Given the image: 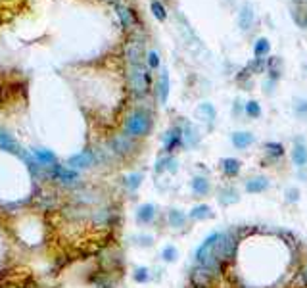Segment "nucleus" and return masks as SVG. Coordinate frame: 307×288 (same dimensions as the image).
I'll list each match as a JSON object with an SVG mask.
<instances>
[{"instance_id":"nucleus-11","label":"nucleus","mask_w":307,"mask_h":288,"mask_svg":"<svg viewBox=\"0 0 307 288\" xmlns=\"http://www.w3.org/2000/svg\"><path fill=\"white\" fill-rule=\"evenodd\" d=\"M217 200H219L221 206H234V204H238L240 202V192L234 188V186H223L219 190V194H217Z\"/></svg>"},{"instance_id":"nucleus-2","label":"nucleus","mask_w":307,"mask_h":288,"mask_svg":"<svg viewBox=\"0 0 307 288\" xmlns=\"http://www.w3.org/2000/svg\"><path fill=\"white\" fill-rule=\"evenodd\" d=\"M236 248H238V238L234 236V233H219L217 235V240H215V246H213V253L219 258L221 262H230L234 255H236Z\"/></svg>"},{"instance_id":"nucleus-30","label":"nucleus","mask_w":307,"mask_h":288,"mask_svg":"<svg viewBox=\"0 0 307 288\" xmlns=\"http://www.w3.org/2000/svg\"><path fill=\"white\" fill-rule=\"evenodd\" d=\"M265 152L271 157H282L284 156V146L281 142H267L265 144Z\"/></svg>"},{"instance_id":"nucleus-18","label":"nucleus","mask_w":307,"mask_h":288,"mask_svg":"<svg viewBox=\"0 0 307 288\" xmlns=\"http://www.w3.org/2000/svg\"><path fill=\"white\" fill-rule=\"evenodd\" d=\"M0 148L10 152V154H16V156H23V154H25L18 142L12 139L10 135H6L4 131H0Z\"/></svg>"},{"instance_id":"nucleus-31","label":"nucleus","mask_w":307,"mask_h":288,"mask_svg":"<svg viewBox=\"0 0 307 288\" xmlns=\"http://www.w3.org/2000/svg\"><path fill=\"white\" fill-rule=\"evenodd\" d=\"M132 279H134V282H139V284L148 282L150 280V269L148 267H137V269L132 271Z\"/></svg>"},{"instance_id":"nucleus-5","label":"nucleus","mask_w":307,"mask_h":288,"mask_svg":"<svg viewBox=\"0 0 307 288\" xmlns=\"http://www.w3.org/2000/svg\"><path fill=\"white\" fill-rule=\"evenodd\" d=\"M110 148L114 152L115 156H127V154H132L137 144H134V139L129 137V135H115L114 139L110 140Z\"/></svg>"},{"instance_id":"nucleus-15","label":"nucleus","mask_w":307,"mask_h":288,"mask_svg":"<svg viewBox=\"0 0 307 288\" xmlns=\"http://www.w3.org/2000/svg\"><path fill=\"white\" fill-rule=\"evenodd\" d=\"M292 162L296 167H305L307 166V146L303 140H296L294 148H292Z\"/></svg>"},{"instance_id":"nucleus-36","label":"nucleus","mask_w":307,"mask_h":288,"mask_svg":"<svg viewBox=\"0 0 307 288\" xmlns=\"http://www.w3.org/2000/svg\"><path fill=\"white\" fill-rule=\"evenodd\" d=\"M117 14H119V16H121V21H123V25L127 27V25H131V16H129V10H125V8H121V6H119V8H117Z\"/></svg>"},{"instance_id":"nucleus-29","label":"nucleus","mask_w":307,"mask_h":288,"mask_svg":"<svg viewBox=\"0 0 307 288\" xmlns=\"http://www.w3.org/2000/svg\"><path fill=\"white\" fill-rule=\"evenodd\" d=\"M307 286V263L296 273V277L292 280V288H305Z\"/></svg>"},{"instance_id":"nucleus-13","label":"nucleus","mask_w":307,"mask_h":288,"mask_svg":"<svg viewBox=\"0 0 307 288\" xmlns=\"http://www.w3.org/2000/svg\"><path fill=\"white\" fill-rule=\"evenodd\" d=\"M230 140H232L234 148L246 150V148H250V146L255 142V135H252L250 131H236V133H232Z\"/></svg>"},{"instance_id":"nucleus-4","label":"nucleus","mask_w":307,"mask_h":288,"mask_svg":"<svg viewBox=\"0 0 307 288\" xmlns=\"http://www.w3.org/2000/svg\"><path fill=\"white\" fill-rule=\"evenodd\" d=\"M50 177L56 179L58 183H63V184H75L79 181V171L71 169L70 166H61V164H54L50 166Z\"/></svg>"},{"instance_id":"nucleus-14","label":"nucleus","mask_w":307,"mask_h":288,"mask_svg":"<svg viewBox=\"0 0 307 288\" xmlns=\"http://www.w3.org/2000/svg\"><path fill=\"white\" fill-rule=\"evenodd\" d=\"M167 223H169V227L171 229H184L186 227V223H188V213H184L183 210H173L167 211Z\"/></svg>"},{"instance_id":"nucleus-23","label":"nucleus","mask_w":307,"mask_h":288,"mask_svg":"<svg viewBox=\"0 0 307 288\" xmlns=\"http://www.w3.org/2000/svg\"><path fill=\"white\" fill-rule=\"evenodd\" d=\"M33 156L37 157V162L41 164V166H50V164H56V156H54V152H50L48 148H35L33 150Z\"/></svg>"},{"instance_id":"nucleus-9","label":"nucleus","mask_w":307,"mask_h":288,"mask_svg":"<svg viewBox=\"0 0 307 288\" xmlns=\"http://www.w3.org/2000/svg\"><path fill=\"white\" fill-rule=\"evenodd\" d=\"M269 184L271 181L263 177V175H255V177H250L248 181H246V192L248 194H261L269 188Z\"/></svg>"},{"instance_id":"nucleus-12","label":"nucleus","mask_w":307,"mask_h":288,"mask_svg":"<svg viewBox=\"0 0 307 288\" xmlns=\"http://www.w3.org/2000/svg\"><path fill=\"white\" fill-rule=\"evenodd\" d=\"M254 19H255V14H254V8L250 2H246L244 6L240 8V14H238V23H240V29L242 31H250L252 25H254Z\"/></svg>"},{"instance_id":"nucleus-3","label":"nucleus","mask_w":307,"mask_h":288,"mask_svg":"<svg viewBox=\"0 0 307 288\" xmlns=\"http://www.w3.org/2000/svg\"><path fill=\"white\" fill-rule=\"evenodd\" d=\"M129 83H131V88L134 94L142 96L148 92L150 75L146 73V70L142 68L141 63L139 66H131V70H129Z\"/></svg>"},{"instance_id":"nucleus-20","label":"nucleus","mask_w":307,"mask_h":288,"mask_svg":"<svg viewBox=\"0 0 307 288\" xmlns=\"http://www.w3.org/2000/svg\"><path fill=\"white\" fill-rule=\"evenodd\" d=\"M221 171L227 175V177H236L240 173V169H242V164H240V159L236 157H225V159H221Z\"/></svg>"},{"instance_id":"nucleus-19","label":"nucleus","mask_w":307,"mask_h":288,"mask_svg":"<svg viewBox=\"0 0 307 288\" xmlns=\"http://www.w3.org/2000/svg\"><path fill=\"white\" fill-rule=\"evenodd\" d=\"M210 217H213V210L208 204H198V206H194L192 210L188 211V219L190 221H206V219Z\"/></svg>"},{"instance_id":"nucleus-24","label":"nucleus","mask_w":307,"mask_h":288,"mask_svg":"<svg viewBox=\"0 0 307 288\" xmlns=\"http://www.w3.org/2000/svg\"><path fill=\"white\" fill-rule=\"evenodd\" d=\"M142 179H144V175L139 173V171H137V173H129L125 179H123V184H125V188L129 192H137L141 188Z\"/></svg>"},{"instance_id":"nucleus-6","label":"nucleus","mask_w":307,"mask_h":288,"mask_svg":"<svg viewBox=\"0 0 307 288\" xmlns=\"http://www.w3.org/2000/svg\"><path fill=\"white\" fill-rule=\"evenodd\" d=\"M94 162H96L94 152H92V150H83V152H79V154H75V156H71L70 159H67V166H70L71 169H75V171H79V169L92 167Z\"/></svg>"},{"instance_id":"nucleus-1","label":"nucleus","mask_w":307,"mask_h":288,"mask_svg":"<svg viewBox=\"0 0 307 288\" xmlns=\"http://www.w3.org/2000/svg\"><path fill=\"white\" fill-rule=\"evenodd\" d=\"M123 127H125V135H129L132 139H142L152 129V115L144 110H134L132 114L127 115Z\"/></svg>"},{"instance_id":"nucleus-8","label":"nucleus","mask_w":307,"mask_h":288,"mask_svg":"<svg viewBox=\"0 0 307 288\" xmlns=\"http://www.w3.org/2000/svg\"><path fill=\"white\" fill-rule=\"evenodd\" d=\"M183 144V129L181 127H171L163 137V150L167 154H171L175 148Z\"/></svg>"},{"instance_id":"nucleus-37","label":"nucleus","mask_w":307,"mask_h":288,"mask_svg":"<svg viewBox=\"0 0 307 288\" xmlns=\"http://www.w3.org/2000/svg\"><path fill=\"white\" fill-rule=\"evenodd\" d=\"M296 114L305 117L307 115V102L305 100H296Z\"/></svg>"},{"instance_id":"nucleus-22","label":"nucleus","mask_w":307,"mask_h":288,"mask_svg":"<svg viewBox=\"0 0 307 288\" xmlns=\"http://www.w3.org/2000/svg\"><path fill=\"white\" fill-rule=\"evenodd\" d=\"M200 142V135H198V131L194 129L190 123H186L183 129V144L184 146H188V148H192V146H196Z\"/></svg>"},{"instance_id":"nucleus-34","label":"nucleus","mask_w":307,"mask_h":288,"mask_svg":"<svg viewBox=\"0 0 307 288\" xmlns=\"http://www.w3.org/2000/svg\"><path fill=\"white\" fill-rule=\"evenodd\" d=\"M134 240H139L137 244L144 246V248H148V246L154 244V238H152L150 235H139V236H134Z\"/></svg>"},{"instance_id":"nucleus-27","label":"nucleus","mask_w":307,"mask_h":288,"mask_svg":"<svg viewBox=\"0 0 307 288\" xmlns=\"http://www.w3.org/2000/svg\"><path fill=\"white\" fill-rule=\"evenodd\" d=\"M150 8H152V14H154V18L158 19V21H165V19H167V10H165V6H163L161 2H158V0H152Z\"/></svg>"},{"instance_id":"nucleus-32","label":"nucleus","mask_w":307,"mask_h":288,"mask_svg":"<svg viewBox=\"0 0 307 288\" xmlns=\"http://www.w3.org/2000/svg\"><path fill=\"white\" fill-rule=\"evenodd\" d=\"M246 114L250 115V117H259V115H261V106H259V102H255V100L248 102V104H246Z\"/></svg>"},{"instance_id":"nucleus-7","label":"nucleus","mask_w":307,"mask_h":288,"mask_svg":"<svg viewBox=\"0 0 307 288\" xmlns=\"http://www.w3.org/2000/svg\"><path fill=\"white\" fill-rule=\"evenodd\" d=\"M190 280L196 288H210V284L213 282V273L210 269H206L202 265L194 267L190 273Z\"/></svg>"},{"instance_id":"nucleus-21","label":"nucleus","mask_w":307,"mask_h":288,"mask_svg":"<svg viewBox=\"0 0 307 288\" xmlns=\"http://www.w3.org/2000/svg\"><path fill=\"white\" fill-rule=\"evenodd\" d=\"M196 115H198L202 121L213 123L215 117H217V110H215V106L211 104V102H202V104L196 108Z\"/></svg>"},{"instance_id":"nucleus-33","label":"nucleus","mask_w":307,"mask_h":288,"mask_svg":"<svg viewBox=\"0 0 307 288\" xmlns=\"http://www.w3.org/2000/svg\"><path fill=\"white\" fill-rule=\"evenodd\" d=\"M284 198H286V202H288V204H296V202L299 200L298 186H288V188L284 190Z\"/></svg>"},{"instance_id":"nucleus-17","label":"nucleus","mask_w":307,"mask_h":288,"mask_svg":"<svg viewBox=\"0 0 307 288\" xmlns=\"http://www.w3.org/2000/svg\"><path fill=\"white\" fill-rule=\"evenodd\" d=\"M190 188L196 196H208L211 190V183L208 177H202V175H198V177H194L192 181H190Z\"/></svg>"},{"instance_id":"nucleus-35","label":"nucleus","mask_w":307,"mask_h":288,"mask_svg":"<svg viewBox=\"0 0 307 288\" xmlns=\"http://www.w3.org/2000/svg\"><path fill=\"white\" fill-rule=\"evenodd\" d=\"M148 66L152 70H156L159 66V54L156 52V50H150L148 52Z\"/></svg>"},{"instance_id":"nucleus-10","label":"nucleus","mask_w":307,"mask_h":288,"mask_svg":"<svg viewBox=\"0 0 307 288\" xmlns=\"http://www.w3.org/2000/svg\"><path fill=\"white\" fill-rule=\"evenodd\" d=\"M156 213H158L156 206L146 202V204L139 206V210H137V223L139 225H150L156 219Z\"/></svg>"},{"instance_id":"nucleus-25","label":"nucleus","mask_w":307,"mask_h":288,"mask_svg":"<svg viewBox=\"0 0 307 288\" xmlns=\"http://www.w3.org/2000/svg\"><path fill=\"white\" fill-rule=\"evenodd\" d=\"M269 52H271V43H269L265 37L257 39V41H255V44H254L255 58H263V56H267Z\"/></svg>"},{"instance_id":"nucleus-28","label":"nucleus","mask_w":307,"mask_h":288,"mask_svg":"<svg viewBox=\"0 0 307 288\" xmlns=\"http://www.w3.org/2000/svg\"><path fill=\"white\" fill-rule=\"evenodd\" d=\"M177 258H179V250H177L173 244H167L163 250H161V260L165 263H175Z\"/></svg>"},{"instance_id":"nucleus-26","label":"nucleus","mask_w":307,"mask_h":288,"mask_svg":"<svg viewBox=\"0 0 307 288\" xmlns=\"http://www.w3.org/2000/svg\"><path fill=\"white\" fill-rule=\"evenodd\" d=\"M142 56V44L141 43H132L129 48H127V58L131 61V66H139Z\"/></svg>"},{"instance_id":"nucleus-16","label":"nucleus","mask_w":307,"mask_h":288,"mask_svg":"<svg viewBox=\"0 0 307 288\" xmlns=\"http://www.w3.org/2000/svg\"><path fill=\"white\" fill-rule=\"evenodd\" d=\"M169 88H171V83H169V73H167V70H163L161 71V75H159V79H158V87H156L159 104H167Z\"/></svg>"}]
</instances>
